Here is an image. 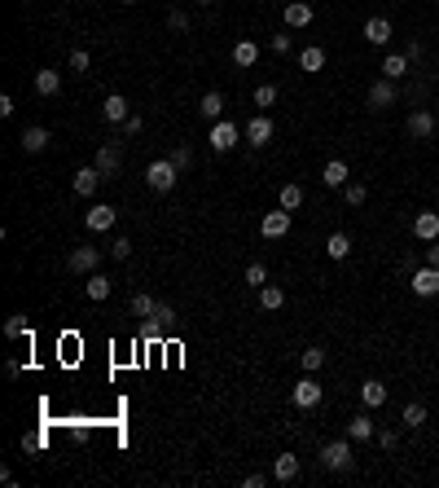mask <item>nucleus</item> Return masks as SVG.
Here are the masks:
<instances>
[{"mask_svg":"<svg viewBox=\"0 0 439 488\" xmlns=\"http://www.w3.org/2000/svg\"><path fill=\"white\" fill-rule=\"evenodd\" d=\"M176 176H180V167H176L171 159H154V163L145 167V185H149L154 194H171V190H176Z\"/></svg>","mask_w":439,"mask_h":488,"instance_id":"nucleus-1","label":"nucleus"},{"mask_svg":"<svg viewBox=\"0 0 439 488\" xmlns=\"http://www.w3.org/2000/svg\"><path fill=\"white\" fill-rule=\"evenodd\" d=\"M351 462H356V453H351L347 440H329V445H321V467H325V471H351Z\"/></svg>","mask_w":439,"mask_h":488,"instance_id":"nucleus-2","label":"nucleus"},{"mask_svg":"<svg viewBox=\"0 0 439 488\" xmlns=\"http://www.w3.org/2000/svg\"><path fill=\"white\" fill-rule=\"evenodd\" d=\"M290 400H295L299 409H317V405L325 400V388H321V383H317L312 374H303V378L295 383V388H290Z\"/></svg>","mask_w":439,"mask_h":488,"instance_id":"nucleus-3","label":"nucleus"},{"mask_svg":"<svg viewBox=\"0 0 439 488\" xmlns=\"http://www.w3.org/2000/svg\"><path fill=\"white\" fill-rule=\"evenodd\" d=\"M206 145H211L216 154L233 150V145H238V123H233V119H216V123H211V137H206Z\"/></svg>","mask_w":439,"mask_h":488,"instance_id":"nucleus-4","label":"nucleus"},{"mask_svg":"<svg viewBox=\"0 0 439 488\" xmlns=\"http://www.w3.org/2000/svg\"><path fill=\"white\" fill-rule=\"evenodd\" d=\"M97 264H101V246H75V251H70V260H66V269H70V273H80V277L97 273Z\"/></svg>","mask_w":439,"mask_h":488,"instance_id":"nucleus-5","label":"nucleus"},{"mask_svg":"<svg viewBox=\"0 0 439 488\" xmlns=\"http://www.w3.org/2000/svg\"><path fill=\"white\" fill-rule=\"evenodd\" d=\"M115 220H119V212L110 207V202H92V207L84 212V224L92 229V234H106V229H115Z\"/></svg>","mask_w":439,"mask_h":488,"instance_id":"nucleus-6","label":"nucleus"},{"mask_svg":"<svg viewBox=\"0 0 439 488\" xmlns=\"http://www.w3.org/2000/svg\"><path fill=\"white\" fill-rule=\"evenodd\" d=\"M290 224H295L290 212H286V207H277V212H268V216L260 220V234H264L268 242H277V238H286V234H290Z\"/></svg>","mask_w":439,"mask_h":488,"instance_id":"nucleus-7","label":"nucleus"},{"mask_svg":"<svg viewBox=\"0 0 439 488\" xmlns=\"http://www.w3.org/2000/svg\"><path fill=\"white\" fill-rule=\"evenodd\" d=\"M396 80H386V75H382V80H374L369 84V106L374 110H386V106H396Z\"/></svg>","mask_w":439,"mask_h":488,"instance_id":"nucleus-8","label":"nucleus"},{"mask_svg":"<svg viewBox=\"0 0 439 488\" xmlns=\"http://www.w3.org/2000/svg\"><path fill=\"white\" fill-rule=\"evenodd\" d=\"M413 295H422V299L439 295V269H435V264H426V269H413Z\"/></svg>","mask_w":439,"mask_h":488,"instance_id":"nucleus-9","label":"nucleus"},{"mask_svg":"<svg viewBox=\"0 0 439 488\" xmlns=\"http://www.w3.org/2000/svg\"><path fill=\"white\" fill-rule=\"evenodd\" d=\"M413 238L418 242H439V212H418L413 216Z\"/></svg>","mask_w":439,"mask_h":488,"instance_id":"nucleus-10","label":"nucleus"},{"mask_svg":"<svg viewBox=\"0 0 439 488\" xmlns=\"http://www.w3.org/2000/svg\"><path fill=\"white\" fill-rule=\"evenodd\" d=\"M127 115H132V106H127V97H119V93H110L106 101H101V119L106 123H127Z\"/></svg>","mask_w":439,"mask_h":488,"instance_id":"nucleus-11","label":"nucleus"},{"mask_svg":"<svg viewBox=\"0 0 439 488\" xmlns=\"http://www.w3.org/2000/svg\"><path fill=\"white\" fill-rule=\"evenodd\" d=\"M119 167H123V150H119L115 141H110V145H101V150H97V172L110 181V176H115Z\"/></svg>","mask_w":439,"mask_h":488,"instance_id":"nucleus-12","label":"nucleus"},{"mask_svg":"<svg viewBox=\"0 0 439 488\" xmlns=\"http://www.w3.org/2000/svg\"><path fill=\"white\" fill-rule=\"evenodd\" d=\"M101 181H106V176H101L97 163H92V167H80V172H75V181H70V185H75V194H80V198H92Z\"/></svg>","mask_w":439,"mask_h":488,"instance_id":"nucleus-13","label":"nucleus"},{"mask_svg":"<svg viewBox=\"0 0 439 488\" xmlns=\"http://www.w3.org/2000/svg\"><path fill=\"white\" fill-rule=\"evenodd\" d=\"M246 141H250V145H268V141H273V119H268L264 110L246 123Z\"/></svg>","mask_w":439,"mask_h":488,"instance_id":"nucleus-14","label":"nucleus"},{"mask_svg":"<svg viewBox=\"0 0 439 488\" xmlns=\"http://www.w3.org/2000/svg\"><path fill=\"white\" fill-rule=\"evenodd\" d=\"M273 479H277V484L299 479V457H295V453H277V457H273Z\"/></svg>","mask_w":439,"mask_h":488,"instance_id":"nucleus-15","label":"nucleus"},{"mask_svg":"<svg viewBox=\"0 0 439 488\" xmlns=\"http://www.w3.org/2000/svg\"><path fill=\"white\" fill-rule=\"evenodd\" d=\"M386 396H391V392H386V383H378V378L360 383V405H365V409H382Z\"/></svg>","mask_w":439,"mask_h":488,"instance_id":"nucleus-16","label":"nucleus"},{"mask_svg":"<svg viewBox=\"0 0 439 488\" xmlns=\"http://www.w3.org/2000/svg\"><path fill=\"white\" fill-rule=\"evenodd\" d=\"M312 18H317V9L307 0H290L286 5V27H312Z\"/></svg>","mask_w":439,"mask_h":488,"instance_id":"nucleus-17","label":"nucleus"},{"mask_svg":"<svg viewBox=\"0 0 439 488\" xmlns=\"http://www.w3.org/2000/svg\"><path fill=\"white\" fill-rule=\"evenodd\" d=\"M360 36H365L374 48L378 44H391V22H386V18H365V31H360Z\"/></svg>","mask_w":439,"mask_h":488,"instance_id":"nucleus-18","label":"nucleus"},{"mask_svg":"<svg viewBox=\"0 0 439 488\" xmlns=\"http://www.w3.org/2000/svg\"><path fill=\"white\" fill-rule=\"evenodd\" d=\"M321 181H325L329 190H343V185L351 181V172H347V163H343V159H329V163H325V172H321Z\"/></svg>","mask_w":439,"mask_h":488,"instance_id":"nucleus-19","label":"nucleus"},{"mask_svg":"<svg viewBox=\"0 0 439 488\" xmlns=\"http://www.w3.org/2000/svg\"><path fill=\"white\" fill-rule=\"evenodd\" d=\"M430 133H435V115H430V110H413V115H408V137L426 141Z\"/></svg>","mask_w":439,"mask_h":488,"instance_id":"nucleus-20","label":"nucleus"},{"mask_svg":"<svg viewBox=\"0 0 439 488\" xmlns=\"http://www.w3.org/2000/svg\"><path fill=\"white\" fill-rule=\"evenodd\" d=\"M374 435H378V427H374V418H369V414L347 418V440H374Z\"/></svg>","mask_w":439,"mask_h":488,"instance_id":"nucleus-21","label":"nucleus"},{"mask_svg":"<svg viewBox=\"0 0 439 488\" xmlns=\"http://www.w3.org/2000/svg\"><path fill=\"white\" fill-rule=\"evenodd\" d=\"M58 88H62V71H53V66L36 71V93H40V97H53Z\"/></svg>","mask_w":439,"mask_h":488,"instance_id":"nucleus-22","label":"nucleus"},{"mask_svg":"<svg viewBox=\"0 0 439 488\" xmlns=\"http://www.w3.org/2000/svg\"><path fill=\"white\" fill-rule=\"evenodd\" d=\"M198 110H202V119H211V123H216V119H224V93H216V88H211V93H202Z\"/></svg>","mask_w":439,"mask_h":488,"instance_id":"nucleus-23","label":"nucleus"},{"mask_svg":"<svg viewBox=\"0 0 439 488\" xmlns=\"http://www.w3.org/2000/svg\"><path fill=\"white\" fill-rule=\"evenodd\" d=\"M299 66H303L307 75H317V71H325V48H321V44H307L303 53H299Z\"/></svg>","mask_w":439,"mask_h":488,"instance_id":"nucleus-24","label":"nucleus"},{"mask_svg":"<svg viewBox=\"0 0 439 488\" xmlns=\"http://www.w3.org/2000/svg\"><path fill=\"white\" fill-rule=\"evenodd\" d=\"M84 295H88L92 303L110 299V277H101V273H88V281H84Z\"/></svg>","mask_w":439,"mask_h":488,"instance_id":"nucleus-25","label":"nucleus"},{"mask_svg":"<svg viewBox=\"0 0 439 488\" xmlns=\"http://www.w3.org/2000/svg\"><path fill=\"white\" fill-rule=\"evenodd\" d=\"M408 53H391V58H382V75H386V80H404V75H408Z\"/></svg>","mask_w":439,"mask_h":488,"instance_id":"nucleus-26","label":"nucleus"},{"mask_svg":"<svg viewBox=\"0 0 439 488\" xmlns=\"http://www.w3.org/2000/svg\"><path fill=\"white\" fill-rule=\"evenodd\" d=\"M233 62L238 66H255V62H260V44H255V40H238L233 44Z\"/></svg>","mask_w":439,"mask_h":488,"instance_id":"nucleus-27","label":"nucleus"},{"mask_svg":"<svg viewBox=\"0 0 439 488\" xmlns=\"http://www.w3.org/2000/svg\"><path fill=\"white\" fill-rule=\"evenodd\" d=\"M325 255H329V260H347V255H351V238L347 234H329L325 238Z\"/></svg>","mask_w":439,"mask_h":488,"instance_id":"nucleus-28","label":"nucleus"},{"mask_svg":"<svg viewBox=\"0 0 439 488\" xmlns=\"http://www.w3.org/2000/svg\"><path fill=\"white\" fill-rule=\"evenodd\" d=\"M44 145H48V128L36 123V128H27V133H22V150H27V154H40Z\"/></svg>","mask_w":439,"mask_h":488,"instance_id":"nucleus-29","label":"nucleus"},{"mask_svg":"<svg viewBox=\"0 0 439 488\" xmlns=\"http://www.w3.org/2000/svg\"><path fill=\"white\" fill-rule=\"evenodd\" d=\"M163 335H167V326L159 317H141V339L145 343H163Z\"/></svg>","mask_w":439,"mask_h":488,"instance_id":"nucleus-30","label":"nucleus"},{"mask_svg":"<svg viewBox=\"0 0 439 488\" xmlns=\"http://www.w3.org/2000/svg\"><path fill=\"white\" fill-rule=\"evenodd\" d=\"M400 422H404L408 431H418V427L426 422V405H418V400H408V405H404V414H400Z\"/></svg>","mask_w":439,"mask_h":488,"instance_id":"nucleus-31","label":"nucleus"},{"mask_svg":"<svg viewBox=\"0 0 439 488\" xmlns=\"http://www.w3.org/2000/svg\"><path fill=\"white\" fill-rule=\"evenodd\" d=\"M260 303L268 308V313H277V308H286V291H281V286H273V281H268V286L260 291Z\"/></svg>","mask_w":439,"mask_h":488,"instance_id":"nucleus-32","label":"nucleus"},{"mask_svg":"<svg viewBox=\"0 0 439 488\" xmlns=\"http://www.w3.org/2000/svg\"><path fill=\"white\" fill-rule=\"evenodd\" d=\"M299 365H303V374H317V370L325 365V352H321V348H307V352H299Z\"/></svg>","mask_w":439,"mask_h":488,"instance_id":"nucleus-33","label":"nucleus"},{"mask_svg":"<svg viewBox=\"0 0 439 488\" xmlns=\"http://www.w3.org/2000/svg\"><path fill=\"white\" fill-rule=\"evenodd\" d=\"M154 308H159V299H154V295H132V317H154Z\"/></svg>","mask_w":439,"mask_h":488,"instance_id":"nucleus-34","label":"nucleus"},{"mask_svg":"<svg viewBox=\"0 0 439 488\" xmlns=\"http://www.w3.org/2000/svg\"><path fill=\"white\" fill-rule=\"evenodd\" d=\"M343 198H347V207H365L369 190H365V185H356V181H347V185H343Z\"/></svg>","mask_w":439,"mask_h":488,"instance_id":"nucleus-35","label":"nucleus"},{"mask_svg":"<svg viewBox=\"0 0 439 488\" xmlns=\"http://www.w3.org/2000/svg\"><path fill=\"white\" fill-rule=\"evenodd\" d=\"M246 286L264 291V286H268V269H264V264H246Z\"/></svg>","mask_w":439,"mask_h":488,"instance_id":"nucleus-36","label":"nucleus"},{"mask_svg":"<svg viewBox=\"0 0 439 488\" xmlns=\"http://www.w3.org/2000/svg\"><path fill=\"white\" fill-rule=\"evenodd\" d=\"M5 335H9V339H22V335H31V326H27V317H22V313H14V317L5 321Z\"/></svg>","mask_w":439,"mask_h":488,"instance_id":"nucleus-37","label":"nucleus"},{"mask_svg":"<svg viewBox=\"0 0 439 488\" xmlns=\"http://www.w3.org/2000/svg\"><path fill=\"white\" fill-rule=\"evenodd\" d=\"M281 207H286V212H299V207H303V190H299V185H286V190H281Z\"/></svg>","mask_w":439,"mask_h":488,"instance_id":"nucleus-38","label":"nucleus"},{"mask_svg":"<svg viewBox=\"0 0 439 488\" xmlns=\"http://www.w3.org/2000/svg\"><path fill=\"white\" fill-rule=\"evenodd\" d=\"M255 106H260V110L277 106V88H273V84H260V88H255Z\"/></svg>","mask_w":439,"mask_h":488,"instance_id":"nucleus-39","label":"nucleus"},{"mask_svg":"<svg viewBox=\"0 0 439 488\" xmlns=\"http://www.w3.org/2000/svg\"><path fill=\"white\" fill-rule=\"evenodd\" d=\"M88 66H92V58L84 53V48H75V53H70V71H75V75H84Z\"/></svg>","mask_w":439,"mask_h":488,"instance_id":"nucleus-40","label":"nucleus"},{"mask_svg":"<svg viewBox=\"0 0 439 488\" xmlns=\"http://www.w3.org/2000/svg\"><path fill=\"white\" fill-rule=\"evenodd\" d=\"M110 255H115V260H127V255H132V238H115L110 242Z\"/></svg>","mask_w":439,"mask_h":488,"instance_id":"nucleus-41","label":"nucleus"},{"mask_svg":"<svg viewBox=\"0 0 439 488\" xmlns=\"http://www.w3.org/2000/svg\"><path fill=\"white\" fill-rule=\"evenodd\" d=\"M171 163H176L180 172H185V167H194V150H189V145H180V150L171 154Z\"/></svg>","mask_w":439,"mask_h":488,"instance_id":"nucleus-42","label":"nucleus"},{"mask_svg":"<svg viewBox=\"0 0 439 488\" xmlns=\"http://www.w3.org/2000/svg\"><path fill=\"white\" fill-rule=\"evenodd\" d=\"M154 317H159V321L171 330V321H176V308H171V303H159V308H154Z\"/></svg>","mask_w":439,"mask_h":488,"instance_id":"nucleus-43","label":"nucleus"},{"mask_svg":"<svg viewBox=\"0 0 439 488\" xmlns=\"http://www.w3.org/2000/svg\"><path fill=\"white\" fill-rule=\"evenodd\" d=\"M141 128H145V119H141V115H127V123H123V133H127V137H137Z\"/></svg>","mask_w":439,"mask_h":488,"instance_id":"nucleus-44","label":"nucleus"},{"mask_svg":"<svg viewBox=\"0 0 439 488\" xmlns=\"http://www.w3.org/2000/svg\"><path fill=\"white\" fill-rule=\"evenodd\" d=\"M268 484V475H260V471H250L246 479H242V488H264Z\"/></svg>","mask_w":439,"mask_h":488,"instance_id":"nucleus-45","label":"nucleus"},{"mask_svg":"<svg viewBox=\"0 0 439 488\" xmlns=\"http://www.w3.org/2000/svg\"><path fill=\"white\" fill-rule=\"evenodd\" d=\"M167 22H171V27H176V31H185V27H189V18H185V14H180V9H171V14H167Z\"/></svg>","mask_w":439,"mask_h":488,"instance_id":"nucleus-46","label":"nucleus"},{"mask_svg":"<svg viewBox=\"0 0 439 488\" xmlns=\"http://www.w3.org/2000/svg\"><path fill=\"white\" fill-rule=\"evenodd\" d=\"M396 440H400L396 431H378V445H382V449H396Z\"/></svg>","mask_w":439,"mask_h":488,"instance_id":"nucleus-47","label":"nucleus"},{"mask_svg":"<svg viewBox=\"0 0 439 488\" xmlns=\"http://www.w3.org/2000/svg\"><path fill=\"white\" fill-rule=\"evenodd\" d=\"M273 53H290V36H273Z\"/></svg>","mask_w":439,"mask_h":488,"instance_id":"nucleus-48","label":"nucleus"},{"mask_svg":"<svg viewBox=\"0 0 439 488\" xmlns=\"http://www.w3.org/2000/svg\"><path fill=\"white\" fill-rule=\"evenodd\" d=\"M426 264H435V269H439V242H430V251H426Z\"/></svg>","mask_w":439,"mask_h":488,"instance_id":"nucleus-49","label":"nucleus"},{"mask_svg":"<svg viewBox=\"0 0 439 488\" xmlns=\"http://www.w3.org/2000/svg\"><path fill=\"white\" fill-rule=\"evenodd\" d=\"M119 5H137V0H119Z\"/></svg>","mask_w":439,"mask_h":488,"instance_id":"nucleus-50","label":"nucleus"},{"mask_svg":"<svg viewBox=\"0 0 439 488\" xmlns=\"http://www.w3.org/2000/svg\"><path fill=\"white\" fill-rule=\"evenodd\" d=\"M198 5H216V0H198Z\"/></svg>","mask_w":439,"mask_h":488,"instance_id":"nucleus-51","label":"nucleus"}]
</instances>
